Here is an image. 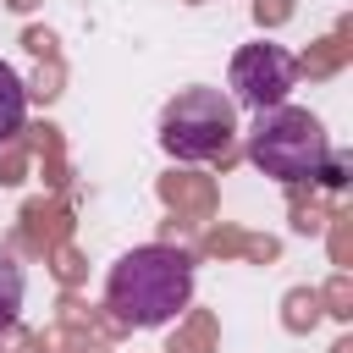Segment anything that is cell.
<instances>
[{"label": "cell", "instance_id": "1", "mask_svg": "<svg viewBox=\"0 0 353 353\" xmlns=\"http://www.w3.org/2000/svg\"><path fill=\"white\" fill-rule=\"evenodd\" d=\"M188 298H193V259L165 243L121 254L105 276V309L116 325H138V331L165 325L188 309Z\"/></svg>", "mask_w": 353, "mask_h": 353}, {"label": "cell", "instance_id": "2", "mask_svg": "<svg viewBox=\"0 0 353 353\" xmlns=\"http://www.w3.org/2000/svg\"><path fill=\"white\" fill-rule=\"evenodd\" d=\"M248 160L276 182H309L331 160V143H325L320 116H309L298 105H270V110H254Z\"/></svg>", "mask_w": 353, "mask_h": 353}, {"label": "cell", "instance_id": "3", "mask_svg": "<svg viewBox=\"0 0 353 353\" xmlns=\"http://www.w3.org/2000/svg\"><path fill=\"white\" fill-rule=\"evenodd\" d=\"M237 132V105L221 88H182L160 110V143L176 160H210L232 143Z\"/></svg>", "mask_w": 353, "mask_h": 353}, {"label": "cell", "instance_id": "4", "mask_svg": "<svg viewBox=\"0 0 353 353\" xmlns=\"http://www.w3.org/2000/svg\"><path fill=\"white\" fill-rule=\"evenodd\" d=\"M292 77H298V61L281 44H248L232 55V88H237V105H248V110L281 105Z\"/></svg>", "mask_w": 353, "mask_h": 353}, {"label": "cell", "instance_id": "5", "mask_svg": "<svg viewBox=\"0 0 353 353\" xmlns=\"http://www.w3.org/2000/svg\"><path fill=\"white\" fill-rule=\"evenodd\" d=\"M22 116H28V88H22V77L0 61V143H11V138L22 132Z\"/></svg>", "mask_w": 353, "mask_h": 353}, {"label": "cell", "instance_id": "6", "mask_svg": "<svg viewBox=\"0 0 353 353\" xmlns=\"http://www.w3.org/2000/svg\"><path fill=\"white\" fill-rule=\"evenodd\" d=\"M22 292H28V276H22V265H17V259L0 248V325H11V320H17Z\"/></svg>", "mask_w": 353, "mask_h": 353}, {"label": "cell", "instance_id": "7", "mask_svg": "<svg viewBox=\"0 0 353 353\" xmlns=\"http://www.w3.org/2000/svg\"><path fill=\"white\" fill-rule=\"evenodd\" d=\"M160 193H165L171 204H193V210H210V188H204L199 176H165V182H160Z\"/></svg>", "mask_w": 353, "mask_h": 353}, {"label": "cell", "instance_id": "8", "mask_svg": "<svg viewBox=\"0 0 353 353\" xmlns=\"http://www.w3.org/2000/svg\"><path fill=\"white\" fill-rule=\"evenodd\" d=\"M204 347H210V320L199 314L188 331H176V336H171V347H165V353H204Z\"/></svg>", "mask_w": 353, "mask_h": 353}, {"label": "cell", "instance_id": "9", "mask_svg": "<svg viewBox=\"0 0 353 353\" xmlns=\"http://www.w3.org/2000/svg\"><path fill=\"white\" fill-rule=\"evenodd\" d=\"M22 165H28V160H22V149H11V154L0 160V182H22Z\"/></svg>", "mask_w": 353, "mask_h": 353}, {"label": "cell", "instance_id": "10", "mask_svg": "<svg viewBox=\"0 0 353 353\" xmlns=\"http://www.w3.org/2000/svg\"><path fill=\"white\" fill-rule=\"evenodd\" d=\"M254 17H259V22H281V17H287V0H259Z\"/></svg>", "mask_w": 353, "mask_h": 353}, {"label": "cell", "instance_id": "11", "mask_svg": "<svg viewBox=\"0 0 353 353\" xmlns=\"http://www.w3.org/2000/svg\"><path fill=\"white\" fill-rule=\"evenodd\" d=\"M22 44H28L33 55H55V39H50V33H39V28H33V33L22 39Z\"/></svg>", "mask_w": 353, "mask_h": 353}, {"label": "cell", "instance_id": "12", "mask_svg": "<svg viewBox=\"0 0 353 353\" xmlns=\"http://www.w3.org/2000/svg\"><path fill=\"white\" fill-rule=\"evenodd\" d=\"M22 347V331H17V320L11 325H0V353H17Z\"/></svg>", "mask_w": 353, "mask_h": 353}, {"label": "cell", "instance_id": "13", "mask_svg": "<svg viewBox=\"0 0 353 353\" xmlns=\"http://www.w3.org/2000/svg\"><path fill=\"white\" fill-rule=\"evenodd\" d=\"M55 270H61L66 281H77V254H66V248H61V254H55Z\"/></svg>", "mask_w": 353, "mask_h": 353}, {"label": "cell", "instance_id": "14", "mask_svg": "<svg viewBox=\"0 0 353 353\" xmlns=\"http://www.w3.org/2000/svg\"><path fill=\"white\" fill-rule=\"evenodd\" d=\"M11 6H17V11H28V6H39V0H11Z\"/></svg>", "mask_w": 353, "mask_h": 353}, {"label": "cell", "instance_id": "15", "mask_svg": "<svg viewBox=\"0 0 353 353\" xmlns=\"http://www.w3.org/2000/svg\"><path fill=\"white\" fill-rule=\"evenodd\" d=\"M88 353H99V347H88Z\"/></svg>", "mask_w": 353, "mask_h": 353}]
</instances>
